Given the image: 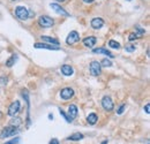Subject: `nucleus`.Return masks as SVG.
<instances>
[{"label":"nucleus","instance_id":"nucleus-1","mask_svg":"<svg viewBox=\"0 0 150 144\" xmlns=\"http://www.w3.org/2000/svg\"><path fill=\"white\" fill-rule=\"evenodd\" d=\"M15 15L19 20L21 21H26L29 19V9L26 8L24 6H17L15 8Z\"/></svg>","mask_w":150,"mask_h":144},{"label":"nucleus","instance_id":"nucleus-2","mask_svg":"<svg viewBox=\"0 0 150 144\" xmlns=\"http://www.w3.org/2000/svg\"><path fill=\"white\" fill-rule=\"evenodd\" d=\"M54 24V20L47 15H42L38 17V26L40 28H51Z\"/></svg>","mask_w":150,"mask_h":144},{"label":"nucleus","instance_id":"nucleus-3","mask_svg":"<svg viewBox=\"0 0 150 144\" xmlns=\"http://www.w3.org/2000/svg\"><path fill=\"white\" fill-rule=\"evenodd\" d=\"M19 133H20V130L16 127L9 126V127H5L2 129V131L0 133V137L1 138H7V137H10V136H15Z\"/></svg>","mask_w":150,"mask_h":144},{"label":"nucleus","instance_id":"nucleus-4","mask_svg":"<svg viewBox=\"0 0 150 144\" xmlns=\"http://www.w3.org/2000/svg\"><path fill=\"white\" fill-rule=\"evenodd\" d=\"M89 70H90V74L92 76H98V75H100L102 66H100V63L98 61H91L89 66Z\"/></svg>","mask_w":150,"mask_h":144},{"label":"nucleus","instance_id":"nucleus-5","mask_svg":"<svg viewBox=\"0 0 150 144\" xmlns=\"http://www.w3.org/2000/svg\"><path fill=\"white\" fill-rule=\"evenodd\" d=\"M102 106H103V109H104L105 111H107V112L113 111L114 105H113V102H112V99H111L110 96H104V97H103V99H102Z\"/></svg>","mask_w":150,"mask_h":144},{"label":"nucleus","instance_id":"nucleus-6","mask_svg":"<svg viewBox=\"0 0 150 144\" xmlns=\"http://www.w3.org/2000/svg\"><path fill=\"white\" fill-rule=\"evenodd\" d=\"M20 107H21V104H20V102H19V100L13 102V103L9 105V107H8V112H7V114L9 115V116H15V115L20 112Z\"/></svg>","mask_w":150,"mask_h":144},{"label":"nucleus","instance_id":"nucleus-7","mask_svg":"<svg viewBox=\"0 0 150 144\" xmlns=\"http://www.w3.org/2000/svg\"><path fill=\"white\" fill-rule=\"evenodd\" d=\"M79 40H80V35H79L77 31H70V32L68 33L67 38H66V43H67L68 45H73V44H75V43H77Z\"/></svg>","mask_w":150,"mask_h":144},{"label":"nucleus","instance_id":"nucleus-8","mask_svg":"<svg viewBox=\"0 0 150 144\" xmlns=\"http://www.w3.org/2000/svg\"><path fill=\"white\" fill-rule=\"evenodd\" d=\"M73 96H74V90H73L72 88H63V89L60 91V97H61L63 100H68V99H70Z\"/></svg>","mask_w":150,"mask_h":144},{"label":"nucleus","instance_id":"nucleus-9","mask_svg":"<svg viewBox=\"0 0 150 144\" xmlns=\"http://www.w3.org/2000/svg\"><path fill=\"white\" fill-rule=\"evenodd\" d=\"M35 49H44V50H60V47L58 45H51V44H47V43H36L33 45Z\"/></svg>","mask_w":150,"mask_h":144},{"label":"nucleus","instance_id":"nucleus-10","mask_svg":"<svg viewBox=\"0 0 150 144\" xmlns=\"http://www.w3.org/2000/svg\"><path fill=\"white\" fill-rule=\"evenodd\" d=\"M50 7H51L56 13H58L60 15H63V16H70V14H69L65 8H62L59 3H54V2H53V3L50 5Z\"/></svg>","mask_w":150,"mask_h":144},{"label":"nucleus","instance_id":"nucleus-11","mask_svg":"<svg viewBox=\"0 0 150 144\" xmlns=\"http://www.w3.org/2000/svg\"><path fill=\"white\" fill-rule=\"evenodd\" d=\"M90 26H91L92 29L98 30V29H100L104 26V20H103L102 17H93V19L91 20V22H90Z\"/></svg>","mask_w":150,"mask_h":144},{"label":"nucleus","instance_id":"nucleus-12","mask_svg":"<svg viewBox=\"0 0 150 144\" xmlns=\"http://www.w3.org/2000/svg\"><path fill=\"white\" fill-rule=\"evenodd\" d=\"M97 43V38L95 36H89V37H86L83 39V44L86 47H89V49H92L95 46V44Z\"/></svg>","mask_w":150,"mask_h":144},{"label":"nucleus","instance_id":"nucleus-13","mask_svg":"<svg viewBox=\"0 0 150 144\" xmlns=\"http://www.w3.org/2000/svg\"><path fill=\"white\" fill-rule=\"evenodd\" d=\"M61 73L65 75V76H72L74 74V69L72 66L69 65H62L61 66Z\"/></svg>","mask_w":150,"mask_h":144},{"label":"nucleus","instance_id":"nucleus-14","mask_svg":"<svg viewBox=\"0 0 150 144\" xmlns=\"http://www.w3.org/2000/svg\"><path fill=\"white\" fill-rule=\"evenodd\" d=\"M92 52H93V53H96V54H105V56H107L109 58H114V56H113L109 50H106V49H104V47L93 49V50H92Z\"/></svg>","mask_w":150,"mask_h":144},{"label":"nucleus","instance_id":"nucleus-15","mask_svg":"<svg viewBox=\"0 0 150 144\" xmlns=\"http://www.w3.org/2000/svg\"><path fill=\"white\" fill-rule=\"evenodd\" d=\"M43 43H49V44H53V45H58L59 46V40L53 38V37H50V36H40Z\"/></svg>","mask_w":150,"mask_h":144},{"label":"nucleus","instance_id":"nucleus-16","mask_svg":"<svg viewBox=\"0 0 150 144\" xmlns=\"http://www.w3.org/2000/svg\"><path fill=\"white\" fill-rule=\"evenodd\" d=\"M68 115L72 119L76 118V115H77V106L76 105H69V107H68Z\"/></svg>","mask_w":150,"mask_h":144},{"label":"nucleus","instance_id":"nucleus-17","mask_svg":"<svg viewBox=\"0 0 150 144\" xmlns=\"http://www.w3.org/2000/svg\"><path fill=\"white\" fill-rule=\"evenodd\" d=\"M82 138H83V134H81V133H74L67 140H69V141H81Z\"/></svg>","mask_w":150,"mask_h":144},{"label":"nucleus","instance_id":"nucleus-18","mask_svg":"<svg viewBox=\"0 0 150 144\" xmlns=\"http://www.w3.org/2000/svg\"><path fill=\"white\" fill-rule=\"evenodd\" d=\"M97 120H98V118H97V114H96V113H90V114L88 115V118H87V121H88L89 125H95V123L97 122Z\"/></svg>","mask_w":150,"mask_h":144},{"label":"nucleus","instance_id":"nucleus-19","mask_svg":"<svg viewBox=\"0 0 150 144\" xmlns=\"http://www.w3.org/2000/svg\"><path fill=\"white\" fill-rule=\"evenodd\" d=\"M9 125H10V126H13V127H16V128H19V127L22 125V120H21L20 118H13V119L10 120Z\"/></svg>","mask_w":150,"mask_h":144},{"label":"nucleus","instance_id":"nucleus-20","mask_svg":"<svg viewBox=\"0 0 150 144\" xmlns=\"http://www.w3.org/2000/svg\"><path fill=\"white\" fill-rule=\"evenodd\" d=\"M16 60H17V56H16V54H13L12 57L9 58L7 61H6V66H7V67H12L13 65H15Z\"/></svg>","mask_w":150,"mask_h":144},{"label":"nucleus","instance_id":"nucleus-21","mask_svg":"<svg viewBox=\"0 0 150 144\" xmlns=\"http://www.w3.org/2000/svg\"><path fill=\"white\" fill-rule=\"evenodd\" d=\"M109 46L110 47H112V49H120V44L118 42H116V40H113V39H111L110 42H109Z\"/></svg>","mask_w":150,"mask_h":144},{"label":"nucleus","instance_id":"nucleus-22","mask_svg":"<svg viewBox=\"0 0 150 144\" xmlns=\"http://www.w3.org/2000/svg\"><path fill=\"white\" fill-rule=\"evenodd\" d=\"M102 67H111L112 66V62L109 60V59H103L102 62H99Z\"/></svg>","mask_w":150,"mask_h":144},{"label":"nucleus","instance_id":"nucleus-23","mask_svg":"<svg viewBox=\"0 0 150 144\" xmlns=\"http://www.w3.org/2000/svg\"><path fill=\"white\" fill-rule=\"evenodd\" d=\"M135 30L137 31V32H135V33H136V36H137L139 38H140V37H141L142 35H144V33H146L144 29H142L141 27H140V26H136V28H135Z\"/></svg>","mask_w":150,"mask_h":144},{"label":"nucleus","instance_id":"nucleus-24","mask_svg":"<svg viewBox=\"0 0 150 144\" xmlns=\"http://www.w3.org/2000/svg\"><path fill=\"white\" fill-rule=\"evenodd\" d=\"M59 112H60V114H61L62 116H63V118H65V120H66V121H67L68 123L73 121V119H72V118H70V116H69L68 114H66V113H65V112H63V111H62L61 109H59Z\"/></svg>","mask_w":150,"mask_h":144},{"label":"nucleus","instance_id":"nucleus-25","mask_svg":"<svg viewBox=\"0 0 150 144\" xmlns=\"http://www.w3.org/2000/svg\"><path fill=\"white\" fill-rule=\"evenodd\" d=\"M136 50V46L135 45H127L126 47H125V51L126 52H134Z\"/></svg>","mask_w":150,"mask_h":144},{"label":"nucleus","instance_id":"nucleus-26","mask_svg":"<svg viewBox=\"0 0 150 144\" xmlns=\"http://www.w3.org/2000/svg\"><path fill=\"white\" fill-rule=\"evenodd\" d=\"M5 144H20V138H19V137H15V138H13V140L6 142Z\"/></svg>","mask_w":150,"mask_h":144},{"label":"nucleus","instance_id":"nucleus-27","mask_svg":"<svg viewBox=\"0 0 150 144\" xmlns=\"http://www.w3.org/2000/svg\"><path fill=\"white\" fill-rule=\"evenodd\" d=\"M139 37L136 36V33L135 32H132V33H129V37H128V40L129 42H132V40H135V39H137Z\"/></svg>","mask_w":150,"mask_h":144},{"label":"nucleus","instance_id":"nucleus-28","mask_svg":"<svg viewBox=\"0 0 150 144\" xmlns=\"http://www.w3.org/2000/svg\"><path fill=\"white\" fill-rule=\"evenodd\" d=\"M125 109H126V105H125V104H122V105L119 107V110H118V112H117V113H118V114H122V113H123V111H125Z\"/></svg>","mask_w":150,"mask_h":144},{"label":"nucleus","instance_id":"nucleus-29","mask_svg":"<svg viewBox=\"0 0 150 144\" xmlns=\"http://www.w3.org/2000/svg\"><path fill=\"white\" fill-rule=\"evenodd\" d=\"M144 110H146V113H147V114H149L150 113V105L149 104H147V105H146V106H144Z\"/></svg>","mask_w":150,"mask_h":144},{"label":"nucleus","instance_id":"nucleus-30","mask_svg":"<svg viewBox=\"0 0 150 144\" xmlns=\"http://www.w3.org/2000/svg\"><path fill=\"white\" fill-rule=\"evenodd\" d=\"M50 144H59V141H58L57 138H52V140L50 141Z\"/></svg>","mask_w":150,"mask_h":144},{"label":"nucleus","instance_id":"nucleus-31","mask_svg":"<svg viewBox=\"0 0 150 144\" xmlns=\"http://www.w3.org/2000/svg\"><path fill=\"white\" fill-rule=\"evenodd\" d=\"M0 82H3L2 84H6V82H7V77H0Z\"/></svg>","mask_w":150,"mask_h":144},{"label":"nucleus","instance_id":"nucleus-32","mask_svg":"<svg viewBox=\"0 0 150 144\" xmlns=\"http://www.w3.org/2000/svg\"><path fill=\"white\" fill-rule=\"evenodd\" d=\"M83 1H84L86 3H91V2H93L95 0H83Z\"/></svg>","mask_w":150,"mask_h":144},{"label":"nucleus","instance_id":"nucleus-33","mask_svg":"<svg viewBox=\"0 0 150 144\" xmlns=\"http://www.w3.org/2000/svg\"><path fill=\"white\" fill-rule=\"evenodd\" d=\"M49 119H53V115H52V114H49Z\"/></svg>","mask_w":150,"mask_h":144},{"label":"nucleus","instance_id":"nucleus-34","mask_svg":"<svg viewBox=\"0 0 150 144\" xmlns=\"http://www.w3.org/2000/svg\"><path fill=\"white\" fill-rule=\"evenodd\" d=\"M57 1H58V2H65L66 0H57Z\"/></svg>","mask_w":150,"mask_h":144},{"label":"nucleus","instance_id":"nucleus-35","mask_svg":"<svg viewBox=\"0 0 150 144\" xmlns=\"http://www.w3.org/2000/svg\"><path fill=\"white\" fill-rule=\"evenodd\" d=\"M102 144H107V141H104V142H103Z\"/></svg>","mask_w":150,"mask_h":144},{"label":"nucleus","instance_id":"nucleus-36","mask_svg":"<svg viewBox=\"0 0 150 144\" xmlns=\"http://www.w3.org/2000/svg\"><path fill=\"white\" fill-rule=\"evenodd\" d=\"M1 118H2V113H1V112H0V119H1Z\"/></svg>","mask_w":150,"mask_h":144},{"label":"nucleus","instance_id":"nucleus-37","mask_svg":"<svg viewBox=\"0 0 150 144\" xmlns=\"http://www.w3.org/2000/svg\"><path fill=\"white\" fill-rule=\"evenodd\" d=\"M127 1H132V0H127Z\"/></svg>","mask_w":150,"mask_h":144},{"label":"nucleus","instance_id":"nucleus-38","mask_svg":"<svg viewBox=\"0 0 150 144\" xmlns=\"http://www.w3.org/2000/svg\"><path fill=\"white\" fill-rule=\"evenodd\" d=\"M12 1H16V0H12Z\"/></svg>","mask_w":150,"mask_h":144},{"label":"nucleus","instance_id":"nucleus-39","mask_svg":"<svg viewBox=\"0 0 150 144\" xmlns=\"http://www.w3.org/2000/svg\"><path fill=\"white\" fill-rule=\"evenodd\" d=\"M147 144H149V142H148V143H147Z\"/></svg>","mask_w":150,"mask_h":144}]
</instances>
